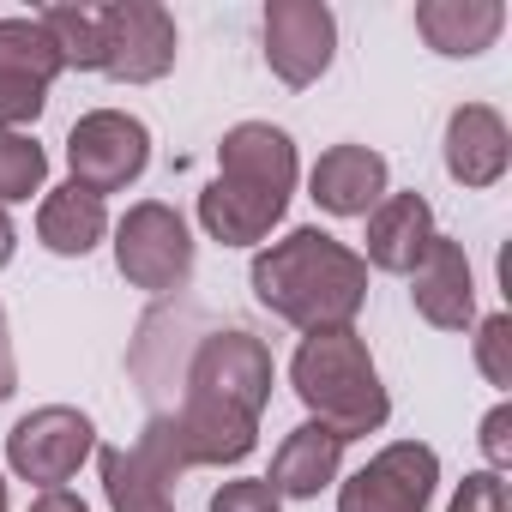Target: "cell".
<instances>
[{"instance_id": "obj_1", "label": "cell", "mask_w": 512, "mask_h": 512, "mask_svg": "<svg viewBox=\"0 0 512 512\" xmlns=\"http://www.w3.org/2000/svg\"><path fill=\"white\" fill-rule=\"evenodd\" d=\"M253 296L302 332H338L368 296V260L326 229H296L253 260Z\"/></svg>"}, {"instance_id": "obj_2", "label": "cell", "mask_w": 512, "mask_h": 512, "mask_svg": "<svg viewBox=\"0 0 512 512\" xmlns=\"http://www.w3.org/2000/svg\"><path fill=\"white\" fill-rule=\"evenodd\" d=\"M296 187V145L266 121H241L217 145V181L199 193V223L223 247L266 241Z\"/></svg>"}, {"instance_id": "obj_3", "label": "cell", "mask_w": 512, "mask_h": 512, "mask_svg": "<svg viewBox=\"0 0 512 512\" xmlns=\"http://www.w3.org/2000/svg\"><path fill=\"white\" fill-rule=\"evenodd\" d=\"M290 380L302 392V404L314 410V422H326L332 434L356 440V434H374L386 422V386L368 362V344L338 326V332H308L296 362H290Z\"/></svg>"}, {"instance_id": "obj_4", "label": "cell", "mask_w": 512, "mask_h": 512, "mask_svg": "<svg viewBox=\"0 0 512 512\" xmlns=\"http://www.w3.org/2000/svg\"><path fill=\"white\" fill-rule=\"evenodd\" d=\"M272 398V350L253 332H205L181 368V404H211L260 422Z\"/></svg>"}, {"instance_id": "obj_5", "label": "cell", "mask_w": 512, "mask_h": 512, "mask_svg": "<svg viewBox=\"0 0 512 512\" xmlns=\"http://www.w3.org/2000/svg\"><path fill=\"white\" fill-rule=\"evenodd\" d=\"M115 266H121L127 284H139V290H151V296L181 290L187 272H193L187 223H181L169 205H157V199L133 205V211L121 217V229H115Z\"/></svg>"}, {"instance_id": "obj_6", "label": "cell", "mask_w": 512, "mask_h": 512, "mask_svg": "<svg viewBox=\"0 0 512 512\" xmlns=\"http://www.w3.org/2000/svg\"><path fill=\"white\" fill-rule=\"evenodd\" d=\"M97 67L109 79L145 85L175 67V19L151 0H109L97 7Z\"/></svg>"}, {"instance_id": "obj_7", "label": "cell", "mask_w": 512, "mask_h": 512, "mask_svg": "<svg viewBox=\"0 0 512 512\" xmlns=\"http://www.w3.org/2000/svg\"><path fill=\"white\" fill-rule=\"evenodd\" d=\"M67 163H73V187H85V193H121L127 181H139L145 175V163H151V133H145V121H133V115H121V109H97V115H85L79 127H73V139H67Z\"/></svg>"}, {"instance_id": "obj_8", "label": "cell", "mask_w": 512, "mask_h": 512, "mask_svg": "<svg viewBox=\"0 0 512 512\" xmlns=\"http://www.w3.org/2000/svg\"><path fill=\"white\" fill-rule=\"evenodd\" d=\"M61 73V49L37 19H0V133H19L43 115L49 85Z\"/></svg>"}, {"instance_id": "obj_9", "label": "cell", "mask_w": 512, "mask_h": 512, "mask_svg": "<svg viewBox=\"0 0 512 512\" xmlns=\"http://www.w3.org/2000/svg\"><path fill=\"white\" fill-rule=\"evenodd\" d=\"M434 482H440L434 446L398 440V446H386L374 464H362V470L344 482L338 512H428Z\"/></svg>"}, {"instance_id": "obj_10", "label": "cell", "mask_w": 512, "mask_h": 512, "mask_svg": "<svg viewBox=\"0 0 512 512\" xmlns=\"http://www.w3.org/2000/svg\"><path fill=\"white\" fill-rule=\"evenodd\" d=\"M97 452V428L91 416L67 410V404H49V410H31L13 434H7V458L25 482H43V488H61L85 458Z\"/></svg>"}, {"instance_id": "obj_11", "label": "cell", "mask_w": 512, "mask_h": 512, "mask_svg": "<svg viewBox=\"0 0 512 512\" xmlns=\"http://www.w3.org/2000/svg\"><path fill=\"white\" fill-rule=\"evenodd\" d=\"M332 49H338V25H332V7L320 0H272L266 7V61L284 85H314L326 67H332Z\"/></svg>"}, {"instance_id": "obj_12", "label": "cell", "mask_w": 512, "mask_h": 512, "mask_svg": "<svg viewBox=\"0 0 512 512\" xmlns=\"http://www.w3.org/2000/svg\"><path fill=\"white\" fill-rule=\"evenodd\" d=\"M410 302L428 326L440 332H464L470 314H476V290H470V260H464V247L452 235H434L428 253H422V266L410 272Z\"/></svg>"}, {"instance_id": "obj_13", "label": "cell", "mask_w": 512, "mask_h": 512, "mask_svg": "<svg viewBox=\"0 0 512 512\" xmlns=\"http://www.w3.org/2000/svg\"><path fill=\"white\" fill-rule=\"evenodd\" d=\"M506 157H512V133L488 103H464L446 121V169H452V181L494 187L506 175Z\"/></svg>"}, {"instance_id": "obj_14", "label": "cell", "mask_w": 512, "mask_h": 512, "mask_svg": "<svg viewBox=\"0 0 512 512\" xmlns=\"http://www.w3.org/2000/svg\"><path fill=\"white\" fill-rule=\"evenodd\" d=\"M428 241H434V211H428L422 193H392V199H380L368 211V260L380 272L410 278L422 266Z\"/></svg>"}, {"instance_id": "obj_15", "label": "cell", "mask_w": 512, "mask_h": 512, "mask_svg": "<svg viewBox=\"0 0 512 512\" xmlns=\"http://www.w3.org/2000/svg\"><path fill=\"white\" fill-rule=\"evenodd\" d=\"M314 199L332 217H368L386 199V157L368 145H332L314 163Z\"/></svg>"}, {"instance_id": "obj_16", "label": "cell", "mask_w": 512, "mask_h": 512, "mask_svg": "<svg viewBox=\"0 0 512 512\" xmlns=\"http://www.w3.org/2000/svg\"><path fill=\"white\" fill-rule=\"evenodd\" d=\"M344 434H332L326 422H302V428H290L284 434V446H278V458H272V488L278 494H296V500H308V494H320L332 476H338V458H344Z\"/></svg>"}, {"instance_id": "obj_17", "label": "cell", "mask_w": 512, "mask_h": 512, "mask_svg": "<svg viewBox=\"0 0 512 512\" xmlns=\"http://www.w3.org/2000/svg\"><path fill=\"white\" fill-rule=\"evenodd\" d=\"M506 25L500 0H422L416 7V31L440 49V55H482Z\"/></svg>"}, {"instance_id": "obj_18", "label": "cell", "mask_w": 512, "mask_h": 512, "mask_svg": "<svg viewBox=\"0 0 512 512\" xmlns=\"http://www.w3.org/2000/svg\"><path fill=\"white\" fill-rule=\"evenodd\" d=\"M103 229H109V211H103V199L97 193H85V187H55L49 199H43V211H37V235H43V247H55V253H91L97 241H103Z\"/></svg>"}, {"instance_id": "obj_19", "label": "cell", "mask_w": 512, "mask_h": 512, "mask_svg": "<svg viewBox=\"0 0 512 512\" xmlns=\"http://www.w3.org/2000/svg\"><path fill=\"white\" fill-rule=\"evenodd\" d=\"M103 488H109L115 512H175V506H169V482L151 476V470L139 464V452L103 446Z\"/></svg>"}, {"instance_id": "obj_20", "label": "cell", "mask_w": 512, "mask_h": 512, "mask_svg": "<svg viewBox=\"0 0 512 512\" xmlns=\"http://www.w3.org/2000/svg\"><path fill=\"white\" fill-rule=\"evenodd\" d=\"M37 25L61 49V67H97V7H43Z\"/></svg>"}, {"instance_id": "obj_21", "label": "cell", "mask_w": 512, "mask_h": 512, "mask_svg": "<svg viewBox=\"0 0 512 512\" xmlns=\"http://www.w3.org/2000/svg\"><path fill=\"white\" fill-rule=\"evenodd\" d=\"M43 175H49V157H43L37 139L0 133V205H7V199H31L43 187Z\"/></svg>"}, {"instance_id": "obj_22", "label": "cell", "mask_w": 512, "mask_h": 512, "mask_svg": "<svg viewBox=\"0 0 512 512\" xmlns=\"http://www.w3.org/2000/svg\"><path fill=\"white\" fill-rule=\"evenodd\" d=\"M476 362H482L488 386H512V320H506V314L482 320V332H476Z\"/></svg>"}, {"instance_id": "obj_23", "label": "cell", "mask_w": 512, "mask_h": 512, "mask_svg": "<svg viewBox=\"0 0 512 512\" xmlns=\"http://www.w3.org/2000/svg\"><path fill=\"white\" fill-rule=\"evenodd\" d=\"M211 512H284V494L266 476H241L211 494Z\"/></svg>"}, {"instance_id": "obj_24", "label": "cell", "mask_w": 512, "mask_h": 512, "mask_svg": "<svg viewBox=\"0 0 512 512\" xmlns=\"http://www.w3.org/2000/svg\"><path fill=\"white\" fill-rule=\"evenodd\" d=\"M452 512H506V482L494 470L464 476V488L452 494Z\"/></svg>"}, {"instance_id": "obj_25", "label": "cell", "mask_w": 512, "mask_h": 512, "mask_svg": "<svg viewBox=\"0 0 512 512\" xmlns=\"http://www.w3.org/2000/svg\"><path fill=\"white\" fill-rule=\"evenodd\" d=\"M482 452H488L494 476L512 464V410H506V404H500V410H488V422H482Z\"/></svg>"}, {"instance_id": "obj_26", "label": "cell", "mask_w": 512, "mask_h": 512, "mask_svg": "<svg viewBox=\"0 0 512 512\" xmlns=\"http://www.w3.org/2000/svg\"><path fill=\"white\" fill-rule=\"evenodd\" d=\"M19 386V368H13V338H7V314H0V404L13 398Z\"/></svg>"}, {"instance_id": "obj_27", "label": "cell", "mask_w": 512, "mask_h": 512, "mask_svg": "<svg viewBox=\"0 0 512 512\" xmlns=\"http://www.w3.org/2000/svg\"><path fill=\"white\" fill-rule=\"evenodd\" d=\"M31 512H91V506H85L79 494H67V488H49V494H43Z\"/></svg>"}, {"instance_id": "obj_28", "label": "cell", "mask_w": 512, "mask_h": 512, "mask_svg": "<svg viewBox=\"0 0 512 512\" xmlns=\"http://www.w3.org/2000/svg\"><path fill=\"white\" fill-rule=\"evenodd\" d=\"M13 260V217H7V205H0V266Z\"/></svg>"}, {"instance_id": "obj_29", "label": "cell", "mask_w": 512, "mask_h": 512, "mask_svg": "<svg viewBox=\"0 0 512 512\" xmlns=\"http://www.w3.org/2000/svg\"><path fill=\"white\" fill-rule=\"evenodd\" d=\"M0 512H7V482H0Z\"/></svg>"}]
</instances>
